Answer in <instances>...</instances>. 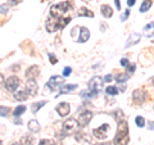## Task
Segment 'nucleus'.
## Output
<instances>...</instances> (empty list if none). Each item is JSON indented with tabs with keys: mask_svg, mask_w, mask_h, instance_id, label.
Masks as SVG:
<instances>
[{
	"mask_svg": "<svg viewBox=\"0 0 154 145\" xmlns=\"http://www.w3.org/2000/svg\"><path fill=\"white\" fill-rule=\"evenodd\" d=\"M25 91L28 95H35V94L37 93V83H36V81L35 80H27Z\"/></svg>",
	"mask_w": 154,
	"mask_h": 145,
	"instance_id": "nucleus-11",
	"label": "nucleus"
},
{
	"mask_svg": "<svg viewBox=\"0 0 154 145\" xmlns=\"http://www.w3.org/2000/svg\"><path fill=\"white\" fill-rule=\"evenodd\" d=\"M105 93H107L108 95H117V94L119 93V90H118L116 86H108V87L105 89Z\"/></svg>",
	"mask_w": 154,
	"mask_h": 145,
	"instance_id": "nucleus-27",
	"label": "nucleus"
},
{
	"mask_svg": "<svg viewBox=\"0 0 154 145\" xmlns=\"http://www.w3.org/2000/svg\"><path fill=\"white\" fill-rule=\"evenodd\" d=\"M77 126H78V121L76 118H68L66 122H63V132L64 135H71L76 131Z\"/></svg>",
	"mask_w": 154,
	"mask_h": 145,
	"instance_id": "nucleus-4",
	"label": "nucleus"
},
{
	"mask_svg": "<svg viewBox=\"0 0 154 145\" xmlns=\"http://www.w3.org/2000/svg\"><path fill=\"white\" fill-rule=\"evenodd\" d=\"M140 39H141L140 35L136 34V32H132V34L130 35V37H128V40H127V42H126L125 48H130V46H132V45L137 44V42L140 41Z\"/></svg>",
	"mask_w": 154,
	"mask_h": 145,
	"instance_id": "nucleus-14",
	"label": "nucleus"
},
{
	"mask_svg": "<svg viewBox=\"0 0 154 145\" xmlns=\"http://www.w3.org/2000/svg\"><path fill=\"white\" fill-rule=\"evenodd\" d=\"M150 7H151V0H144L140 7V12L141 13H145V12H148L150 9Z\"/></svg>",
	"mask_w": 154,
	"mask_h": 145,
	"instance_id": "nucleus-20",
	"label": "nucleus"
},
{
	"mask_svg": "<svg viewBox=\"0 0 154 145\" xmlns=\"http://www.w3.org/2000/svg\"><path fill=\"white\" fill-rule=\"evenodd\" d=\"M81 31H80V37H78V42H85V41H87L89 40V37H90V32H89V30L86 28V27H81Z\"/></svg>",
	"mask_w": 154,
	"mask_h": 145,
	"instance_id": "nucleus-16",
	"label": "nucleus"
},
{
	"mask_svg": "<svg viewBox=\"0 0 154 145\" xmlns=\"http://www.w3.org/2000/svg\"><path fill=\"white\" fill-rule=\"evenodd\" d=\"M78 16L80 17H90V18H92L94 17V13H92L91 11H89V9H86V8H81L78 11Z\"/></svg>",
	"mask_w": 154,
	"mask_h": 145,
	"instance_id": "nucleus-22",
	"label": "nucleus"
},
{
	"mask_svg": "<svg viewBox=\"0 0 154 145\" xmlns=\"http://www.w3.org/2000/svg\"><path fill=\"white\" fill-rule=\"evenodd\" d=\"M96 95H98L96 91H91V90H90L89 93H87V91H82L81 93L82 98H94V96H96Z\"/></svg>",
	"mask_w": 154,
	"mask_h": 145,
	"instance_id": "nucleus-28",
	"label": "nucleus"
},
{
	"mask_svg": "<svg viewBox=\"0 0 154 145\" xmlns=\"http://www.w3.org/2000/svg\"><path fill=\"white\" fill-rule=\"evenodd\" d=\"M135 3H136V0H127V5H128V7L135 5Z\"/></svg>",
	"mask_w": 154,
	"mask_h": 145,
	"instance_id": "nucleus-39",
	"label": "nucleus"
},
{
	"mask_svg": "<svg viewBox=\"0 0 154 145\" xmlns=\"http://www.w3.org/2000/svg\"><path fill=\"white\" fill-rule=\"evenodd\" d=\"M91 118H92V113L90 111L82 112V113L78 116V126L85 127L86 124H89V122L91 121Z\"/></svg>",
	"mask_w": 154,
	"mask_h": 145,
	"instance_id": "nucleus-10",
	"label": "nucleus"
},
{
	"mask_svg": "<svg viewBox=\"0 0 154 145\" xmlns=\"http://www.w3.org/2000/svg\"><path fill=\"white\" fill-rule=\"evenodd\" d=\"M128 64H130V62H128L127 58H122V59H121V66H123V67H127Z\"/></svg>",
	"mask_w": 154,
	"mask_h": 145,
	"instance_id": "nucleus-34",
	"label": "nucleus"
},
{
	"mask_svg": "<svg viewBox=\"0 0 154 145\" xmlns=\"http://www.w3.org/2000/svg\"><path fill=\"white\" fill-rule=\"evenodd\" d=\"M76 87H77V85H63V86L60 87V93H59L56 96L62 95V94H67V93H69V91L74 90Z\"/></svg>",
	"mask_w": 154,
	"mask_h": 145,
	"instance_id": "nucleus-19",
	"label": "nucleus"
},
{
	"mask_svg": "<svg viewBox=\"0 0 154 145\" xmlns=\"http://www.w3.org/2000/svg\"><path fill=\"white\" fill-rule=\"evenodd\" d=\"M135 68H136V66H135V64H128V66H127V71H126V73H127V75H131V73H132L133 71H135Z\"/></svg>",
	"mask_w": 154,
	"mask_h": 145,
	"instance_id": "nucleus-32",
	"label": "nucleus"
},
{
	"mask_svg": "<svg viewBox=\"0 0 154 145\" xmlns=\"http://www.w3.org/2000/svg\"><path fill=\"white\" fill-rule=\"evenodd\" d=\"M63 83H64L63 77H60V76H53V77L49 80L46 86H48V89H50L51 91H55L58 87H62Z\"/></svg>",
	"mask_w": 154,
	"mask_h": 145,
	"instance_id": "nucleus-6",
	"label": "nucleus"
},
{
	"mask_svg": "<svg viewBox=\"0 0 154 145\" xmlns=\"http://www.w3.org/2000/svg\"><path fill=\"white\" fill-rule=\"evenodd\" d=\"M0 145H3V144H1V141H0Z\"/></svg>",
	"mask_w": 154,
	"mask_h": 145,
	"instance_id": "nucleus-44",
	"label": "nucleus"
},
{
	"mask_svg": "<svg viewBox=\"0 0 154 145\" xmlns=\"http://www.w3.org/2000/svg\"><path fill=\"white\" fill-rule=\"evenodd\" d=\"M69 22H71V17H60V18L49 17L46 21V30L49 32L59 31V30H63Z\"/></svg>",
	"mask_w": 154,
	"mask_h": 145,
	"instance_id": "nucleus-2",
	"label": "nucleus"
},
{
	"mask_svg": "<svg viewBox=\"0 0 154 145\" xmlns=\"http://www.w3.org/2000/svg\"><path fill=\"white\" fill-rule=\"evenodd\" d=\"M100 11H102V14L105 17V18H110V17L113 16L112 8H110L109 5H107V4H104V5L100 7Z\"/></svg>",
	"mask_w": 154,
	"mask_h": 145,
	"instance_id": "nucleus-17",
	"label": "nucleus"
},
{
	"mask_svg": "<svg viewBox=\"0 0 154 145\" xmlns=\"http://www.w3.org/2000/svg\"><path fill=\"white\" fill-rule=\"evenodd\" d=\"M49 59H50V63H51V64H55V63H56V58L54 57L53 54H49Z\"/></svg>",
	"mask_w": 154,
	"mask_h": 145,
	"instance_id": "nucleus-36",
	"label": "nucleus"
},
{
	"mask_svg": "<svg viewBox=\"0 0 154 145\" xmlns=\"http://www.w3.org/2000/svg\"><path fill=\"white\" fill-rule=\"evenodd\" d=\"M103 87V80L100 77H92L91 80H90L89 82V90L91 91H96V93H99L100 90H102Z\"/></svg>",
	"mask_w": 154,
	"mask_h": 145,
	"instance_id": "nucleus-8",
	"label": "nucleus"
},
{
	"mask_svg": "<svg viewBox=\"0 0 154 145\" xmlns=\"http://www.w3.org/2000/svg\"><path fill=\"white\" fill-rule=\"evenodd\" d=\"M153 42H154V40H153Z\"/></svg>",
	"mask_w": 154,
	"mask_h": 145,
	"instance_id": "nucleus-45",
	"label": "nucleus"
},
{
	"mask_svg": "<svg viewBox=\"0 0 154 145\" xmlns=\"http://www.w3.org/2000/svg\"><path fill=\"white\" fill-rule=\"evenodd\" d=\"M130 136H128V123L126 121H119L117 127V134L113 139L114 145H127Z\"/></svg>",
	"mask_w": 154,
	"mask_h": 145,
	"instance_id": "nucleus-1",
	"label": "nucleus"
},
{
	"mask_svg": "<svg viewBox=\"0 0 154 145\" xmlns=\"http://www.w3.org/2000/svg\"><path fill=\"white\" fill-rule=\"evenodd\" d=\"M38 145H55V142L53 140H49V139H44L38 142Z\"/></svg>",
	"mask_w": 154,
	"mask_h": 145,
	"instance_id": "nucleus-31",
	"label": "nucleus"
},
{
	"mask_svg": "<svg viewBox=\"0 0 154 145\" xmlns=\"http://www.w3.org/2000/svg\"><path fill=\"white\" fill-rule=\"evenodd\" d=\"M132 99L136 104H143L148 99V94L144 90H135L132 94Z\"/></svg>",
	"mask_w": 154,
	"mask_h": 145,
	"instance_id": "nucleus-9",
	"label": "nucleus"
},
{
	"mask_svg": "<svg viewBox=\"0 0 154 145\" xmlns=\"http://www.w3.org/2000/svg\"><path fill=\"white\" fill-rule=\"evenodd\" d=\"M48 103V101H38V103H33L32 107H31V109H32V113H36V112L40 111V108H42L45 104Z\"/></svg>",
	"mask_w": 154,
	"mask_h": 145,
	"instance_id": "nucleus-23",
	"label": "nucleus"
},
{
	"mask_svg": "<svg viewBox=\"0 0 154 145\" xmlns=\"http://www.w3.org/2000/svg\"><path fill=\"white\" fill-rule=\"evenodd\" d=\"M38 71H40V68H38L37 66L30 67L27 71H26V77H27V80H35V78L38 76Z\"/></svg>",
	"mask_w": 154,
	"mask_h": 145,
	"instance_id": "nucleus-13",
	"label": "nucleus"
},
{
	"mask_svg": "<svg viewBox=\"0 0 154 145\" xmlns=\"http://www.w3.org/2000/svg\"><path fill=\"white\" fill-rule=\"evenodd\" d=\"M69 111H71V107H69V104L66 103V101L60 103L58 107H56V112L59 113V116L60 117H66L67 114L69 113Z\"/></svg>",
	"mask_w": 154,
	"mask_h": 145,
	"instance_id": "nucleus-12",
	"label": "nucleus"
},
{
	"mask_svg": "<svg viewBox=\"0 0 154 145\" xmlns=\"http://www.w3.org/2000/svg\"><path fill=\"white\" fill-rule=\"evenodd\" d=\"M28 130H30L31 132H38L40 131V124H38V122L36 121V119H31L30 122H28Z\"/></svg>",
	"mask_w": 154,
	"mask_h": 145,
	"instance_id": "nucleus-18",
	"label": "nucleus"
},
{
	"mask_svg": "<svg viewBox=\"0 0 154 145\" xmlns=\"http://www.w3.org/2000/svg\"><path fill=\"white\" fill-rule=\"evenodd\" d=\"M26 112V105H18V107H15V109H14V117H19V116H22L23 113Z\"/></svg>",
	"mask_w": 154,
	"mask_h": 145,
	"instance_id": "nucleus-25",
	"label": "nucleus"
},
{
	"mask_svg": "<svg viewBox=\"0 0 154 145\" xmlns=\"http://www.w3.org/2000/svg\"><path fill=\"white\" fill-rule=\"evenodd\" d=\"M144 36L145 37H151L154 35V22H149L145 27H144Z\"/></svg>",
	"mask_w": 154,
	"mask_h": 145,
	"instance_id": "nucleus-15",
	"label": "nucleus"
},
{
	"mask_svg": "<svg viewBox=\"0 0 154 145\" xmlns=\"http://www.w3.org/2000/svg\"><path fill=\"white\" fill-rule=\"evenodd\" d=\"M14 98L19 101H23L28 98V94L26 91H17V93H14Z\"/></svg>",
	"mask_w": 154,
	"mask_h": 145,
	"instance_id": "nucleus-21",
	"label": "nucleus"
},
{
	"mask_svg": "<svg viewBox=\"0 0 154 145\" xmlns=\"http://www.w3.org/2000/svg\"><path fill=\"white\" fill-rule=\"evenodd\" d=\"M114 3H116V7L118 8V11H121V1L119 0H114Z\"/></svg>",
	"mask_w": 154,
	"mask_h": 145,
	"instance_id": "nucleus-40",
	"label": "nucleus"
},
{
	"mask_svg": "<svg viewBox=\"0 0 154 145\" xmlns=\"http://www.w3.org/2000/svg\"><path fill=\"white\" fill-rule=\"evenodd\" d=\"M108 131H109V124L104 123V124H102L100 127H98V128L92 130V134H94V136L96 137V139L103 140V139H107Z\"/></svg>",
	"mask_w": 154,
	"mask_h": 145,
	"instance_id": "nucleus-5",
	"label": "nucleus"
},
{
	"mask_svg": "<svg viewBox=\"0 0 154 145\" xmlns=\"http://www.w3.org/2000/svg\"><path fill=\"white\" fill-rule=\"evenodd\" d=\"M149 130H154V122L153 121L149 122Z\"/></svg>",
	"mask_w": 154,
	"mask_h": 145,
	"instance_id": "nucleus-41",
	"label": "nucleus"
},
{
	"mask_svg": "<svg viewBox=\"0 0 154 145\" xmlns=\"http://www.w3.org/2000/svg\"><path fill=\"white\" fill-rule=\"evenodd\" d=\"M135 122H136V126H137V127H144V126H145V119H144L141 116H137V117H136V118H135Z\"/></svg>",
	"mask_w": 154,
	"mask_h": 145,
	"instance_id": "nucleus-30",
	"label": "nucleus"
},
{
	"mask_svg": "<svg viewBox=\"0 0 154 145\" xmlns=\"http://www.w3.org/2000/svg\"><path fill=\"white\" fill-rule=\"evenodd\" d=\"M72 9V4L68 3V1H63V3L59 4H54L50 8V17H54V18H60L68 11Z\"/></svg>",
	"mask_w": 154,
	"mask_h": 145,
	"instance_id": "nucleus-3",
	"label": "nucleus"
},
{
	"mask_svg": "<svg viewBox=\"0 0 154 145\" xmlns=\"http://www.w3.org/2000/svg\"><path fill=\"white\" fill-rule=\"evenodd\" d=\"M98 145H112L110 142H103V144H98Z\"/></svg>",
	"mask_w": 154,
	"mask_h": 145,
	"instance_id": "nucleus-42",
	"label": "nucleus"
},
{
	"mask_svg": "<svg viewBox=\"0 0 154 145\" xmlns=\"http://www.w3.org/2000/svg\"><path fill=\"white\" fill-rule=\"evenodd\" d=\"M128 16H130V11H128V9H127V11L125 12V14H123L122 17H121V21H122V22H125L126 19H127V17H128Z\"/></svg>",
	"mask_w": 154,
	"mask_h": 145,
	"instance_id": "nucleus-35",
	"label": "nucleus"
},
{
	"mask_svg": "<svg viewBox=\"0 0 154 145\" xmlns=\"http://www.w3.org/2000/svg\"><path fill=\"white\" fill-rule=\"evenodd\" d=\"M12 145H23V144H21V142H13Z\"/></svg>",
	"mask_w": 154,
	"mask_h": 145,
	"instance_id": "nucleus-43",
	"label": "nucleus"
},
{
	"mask_svg": "<svg viewBox=\"0 0 154 145\" xmlns=\"http://www.w3.org/2000/svg\"><path fill=\"white\" fill-rule=\"evenodd\" d=\"M71 72H72V68H71V67H66V68L63 70V76L68 77V76L71 75Z\"/></svg>",
	"mask_w": 154,
	"mask_h": 145,
	"instance_id": "nucleus-33",
	"label": "nucleus"
},
{
	"mask_svg": "<svg viewBox=\"0 0 154 145\" xmlns=\"http://www.w3.org/2000/svg\"><path fill=\"white\" fill-rule=\"evenodd\" d=\"M10 112L9 107H4V105H0V116L1 117H7Z\"/></svg>",
	"mask_w": 154,
	"mask_h": 145,
	"instance_id": "nucleus-29",
	"label": "nucleus"
},
{
	"mask_svg": "<svg viewBox=\"0 0 154 145\" xmlns=\"http://www.w3.org/2000/svg\"><path fill=\"white\" fill-rule=\"evenodd\" d=\"M128 77H130V75H127V73H118V75H116V81L117 82H126Z\"/></svg>",
	"mask_w": 154,
	"mask_h": 145,
	"instance_id": "nucleus-24",
	"label": "nucleus"
},
{
	"mask_svg": "<svg viewBox=\"0 0 154 145\" xmlns=\"http://www.w3.org/2000/svg\"><path fill=\"white\" fill-rule=\"evenodd\" d=\"M4 83H5V81H4V76H3L1 73H0V89H1L3 86H4Z\"/></svg>",
	"mask_w": 154,
	"mask_h": 145,
	"instance_id": "nucleus-38",
	"label": "nucleus"
},
{
	"mask_svg": "<svg viewBox=\"0 0 154 145\" xmlns=\"http://www.w3.org/2000/svg\"><path fill=\"white\" fill-rule=\"evenodd\" d=\"M19 86V78L17 76H10L5 81V87L8 91H15V89Z\"/></svg>",
	"mask_w": 154,
	"mask_h": 145,
	"instance_id": "nucleus-7",
	"label": "nucleus"
},
{
	"mask_svg": "<svg viewBox=\"0 0 154 145\" xmlns=\"http://www.w3.org/2000/svg\"><path fill=\"white\" fill-rule=\"evenodd\" d=\"M22 144L23 145H32L33 144V136L32 135H26V136H23Z\"/></svg>",
	"mask_w": 154,
	"mask_h": 145,
	"instance_id": "nucleus-26",
	"label": "nucleus"
},
{
	"mask_svg": "<svg viewBox=\"0 0 154 145\" xmlns=\"http://www.w3.org/2000/svg\"><path fill=\"white\" fill-rule=\"evenodd\" d=\"M112 75H107L105 76L104 78H103V81H104V82H110V81H112Z\"/></svg>",
	"mask_w": 154,
	"mask_h": 145,
	"instance_id": "nucleus-37",
	"label": "nucleus"
}]
</instances>
